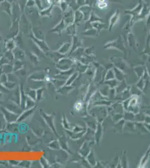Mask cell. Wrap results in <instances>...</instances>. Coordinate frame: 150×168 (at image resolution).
Segmentation results:
<instances>
[{"mask_svg": "<svg viewBox=\"0 0 150 168\" xmlns=\"http://www.w3.org/2000/svg\"><path fill=\"white\" fill-rule=\"evenodd\" d=\"M32 35L35 38L43 40L44 39V34L42 30L37 26H33L32 28Z\"/></svg>", "mask_w": 150, "mask_h": 168, "instance_id": "cell-8", "label": "cell"}, {"mask_svg": "<svg viewBox=\"0 0 150 168\" xmlns=\"http://www.w3.org/2000/svg\"><path fill=\"white\" fill-rule=\"evenodd\" d=\"M34 6H35L34 0H27L26 1V8H30V7H34Z\"/></svg>", "mask_w": 150, "mask_h": 168, "instance_id": "cell-15", "label": "cell"}, {"mask_svg": "<svg viewBox=\"0 0 150 168\" xmlns=\"http://www.w3.org/2000/svg\"><path fill=\"white\" fill-rule=\"evenodd\" d=\"M63 19L67 26L74 23L75 12L73 9L71 8H68L64 12Z\"/></svg>", "mask_w": 150, "mask_h": 168, "instance_id": "cell-3", "label": "cell"}, {"mask_svg": "<svg viewBox=\"0 0 150 168\" xmlns=\"http://www.w3.org/2000/svg\"><path fill=\"white\" fill-rule=\"evenodd\" d=\"M75 2L80 8V7L86 4V0H75Z\"/></svg>", "mask_w": 150, "mask_h": 168, "instance_id": "cell-14", "label": "cell"}, {"mask_svg": "<svg viewBox=\"0 0 150 168\" xmlns=\"http://www.w3.org/2000/svg\"><path fill=\"white\" fill-rule=\"evenodd\" d=\"M59 7L60 8L62 11H63L64 13L69 8V4L64 0H62L60 1V4H59Z\"/></svg>", "mask_w": 150, "mask_h": 168, "instance_id": "cell-12", "label": "cell"}, {"mask_svg": "<svg viewBox=\"0 0 150 168\" xmlns=\"http://www.w3.org/2000/svg\"><path fill=\"white\" fill-rule=\"evenodd\" d=\"M54 7V5L53 4H50L47 8H44L42 10L40 11V14L42 17H51V13L53 11V8Z\"/></svg>", "mask_w": 150, "mask_h": 168, "instance_id": "cell-10", "label": "cell"}, {"mask_svg": "<svg viewBox=\"0 0 150 168\" xmlns=\"http://www.w3.org/2000/svg\"><path fill=\"white\" fill-rule=\"evenodd\" d=\"M1 10L9 16H12V3L7 0H4L0 3Z\"/></svg>", "mask_w": 150, "mask_h": 168, "instance_id": "cell-7", "label": "cell"}, {"mask_svg": "<svg viewBox=\"0 0 150 168\" xmlns=\"http://www.w3.org/2000/svg\"><path fill=\"white\" fill-rule=\"evenodd\" d=\"M32 24L29 19L26 16L25 13H22L19 19L20 31L25 34H31L32 33Z\"/></svg>", "mask_w": 150, "mask_h": 168, "instance_id": "cell-2", "label": "cell"}, {"mask_svg": "<svg viewBox=\"0 0 150 168\" xmlns=\"http://www.w3.org/2000/svg\"><path fill=\"white\" fill-rule=\"evenodd\" d=\"M76 26L75 23H72L70 25H67L66 28V33L68 35H75L76 32Z\"/></svg>", "mask_w": 150, "mask_h": 168, "instance_id": "cell-11", "label": "cell"}, {"mask_svg": "<svg viewBox=\"0 0 150 168\" xmlns=\"http://www.w3.org/2000/svg\"><path fill=\"white\" fill-rule=\"evenodd\" d=\"M24 13L31 22L32 25L40 24L42 16L40 14V11L35 6L34 7L25 8Z\"/></svg>", "mask_w": 150, "mask_h": 168, "instance_id": "cell-1", "label": "cell"}, {"mask_svg": "<svg viewBox=\"0 0 150 168\" xmlns=\"http://www.w3.org/2000/svg\"><path fill=\"white\" fill-rule=\"evenodd\" d=\"M19 19H17L16 20L12 21L11 25L9 30V37L10 38H13L16 37L17 34L20 33V28H19Z\"/></svg>", "mask_w": 150, "mask_h": 168, "instance_id": "cell-4", "label": "cell"}, {"mask_svg": "<svg viewBox=\"0 0 150 168\" xmlns=\"http://www.w3.org/2000/svg\"><path fill=\"white\" fill-rule=\"evenodd\" d=\"M4 1V0H0V3H1L2 1Z\"/></svg>", "mask_w": 150, "mask_h": 168, "instance_id": "cell-17", "label": "cell"}, {"mask_svg": "<svg viewBox=\"0 0 150 168\" xmlns=\"http://www.w3.org/2000/svg\"><path fill=\"white\" fill-rule=\"evenodd\" d=\"M67 27V25L64 22L63 19L62 18L60 21L57 24V25L51 29L49 30V33H56L60 35H61L62 33L64 31V30L66 29Z\"/></svg>", "mask_w": 150, "mask_h": 168, "instance_id": "cell-6", "label": "cell"}, {"mask_svg": "<svg viewBox=\"0 0 150 168\" xmlns=\"http://www.w3.org/2000/svg\"><path fill=\"white\" fill-rule=\"evenodd\" d=\"M75 108L77 110H80V109L81 108V104L80 103H77L76 105H75Z\"/></svg>", "mask_w": 150, "mask_h": 168, "instance_id": "cell-16", "label": "cell"}, {"mask_svg": "<svg viewBox=\"0 0 150 168\" xmlns=\"http://www.w3.org/2000/svg\"><path fill=\"white\" fill-rule=\"evenodd\" d=\"M84 20V14L81 11L77 9L75 11V19H74V23L78 26L80 25L81 21Z\"/></svg>", "mask_w": 150, "mask_h": 168, "instance_id": "cell-9", "label": "cell"}, {"mask_svg": "<svg viewBox=\"0 0 150 168\" xmlns=\"http://www.w3.org/2000/svg\"><path fill=\"white\" fill-rule=\"evenodd\" d=\"M34 1L35 6L38 8L40 11L44 8V7L43 6V2L42 0H34Z\"/></svg>", "mask_w": 150, "mask_h": 168, "instance_id": "cell-13", "label": "cell"}, {"mask_svg": "<svg viewBox=\"0 0 150 168\" xmlns=\"http://www.w3.org/2000/svg\"><path fill=\"white\" fill-rule=\"evenodd\" d=\"M22 11L19 5L17 2V0L12 2V21L20 19L22 15Z\"/></svg>", "mask_w": 150, "mask_h": 168, "instance_id": "cell-5", "label": "cell"}]
</instances>
